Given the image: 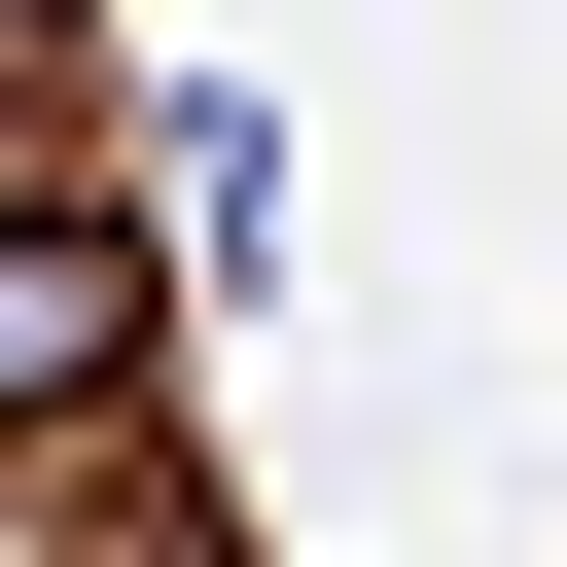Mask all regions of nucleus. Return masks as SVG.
Wrapping results in <instances>:
<instances>
[]
</instances>
